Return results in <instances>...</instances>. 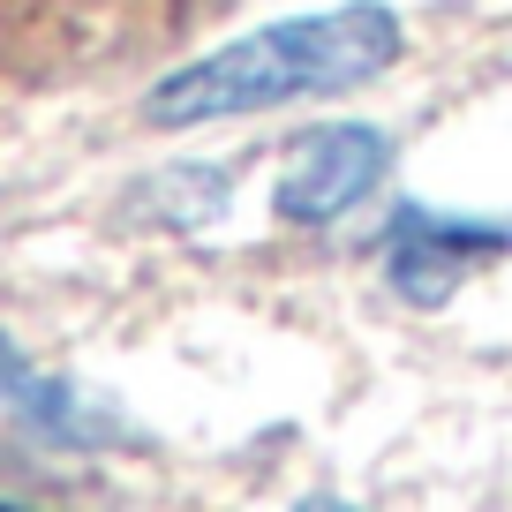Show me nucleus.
<instances>
[{"label": "nucleus", "instance_id": "1", "mask_svg": "<svg viewBox=\"0 0 512 512\" xmlns=\"http://www.w3.org/2000/svg\"><path fill=\"white\" fill-rule=\"evenodd\" d=\"M407 31L384 0H347L317 16H287L264 31H241L226 46L181 61L144 91L151 128H204V121H241V113H272L294 98H332L354 83H377L400 61Z\"/></svg>", "mask_w": 512, "mask_h": 512}, {"label": "nucleus", "instance_id": "2", "mask_svg": "<svg viewBox=\"0 0 512 512\" xmlns=\"http://www.w3.org/2000/svg\"><path fill=\"white\" fill-rule=\"evenodd\" d=\"M392 174V136L369 121H324L294 136L279 166V219L287 226H332Z\"/></svg>", "mask_w": 512, "mask_h": 512}, {"label": "nucleus", "instance_id": "3", "mask_svg": "<svg viewBox=\"0 0 512 512\" xmlns=\"http://www.w3.org/2000/svg\"><path fill=\"white\" fill-rule=\"evenodd\" d=\"M505 226H475V219H445V211H422L407 204L400 219H392V234H384V272H392V287H400V302H452V287H460L467 272H475L482 256L505 249Z\"/></svg>", "mask_w": 512, "mask_h": 512}, {"label": "nucleus", "instance_id": "4", "mask_svg": "<svg viewBox=\"0 0 512 512\" xmlns=\"http://www.w3.org/2000/svg\"><path fill=\"white\" fill-rule=\"evenodd\" d=\"M0 407L23 415L38 437H53V445H113V437H121V415H113L98 392L38 369L8 332H0Z\"/></svg>", "mask_w": 512, "mask_h": 512}, {"label": "nucleus", "instance_id": "5", "mask_svg": "<svg viewBox=\"0 0 512 512\" xmlns=\"http://www.w3.org/2000/svg\"><path fill=\"white\" fill-rule=\"evenodd\" d=\"M294 512H362V505H339V497H302Z\"/></svg>", "mask_w": 512, "mask_h": 512}, {"label": "nucleus", "instance_id": "6", "mask_svg": "<svg viewBox=\"0 0 512 512\" xmlns=\"http://www.w3.org/2000/svg\"><path fill=\"white\" fill-rule=\"evenodd\" d=\"M0 512H31V505H8V497H0Z\"/></svg>", "mask_w": 512, "mask_h": 512}]
</instances>
